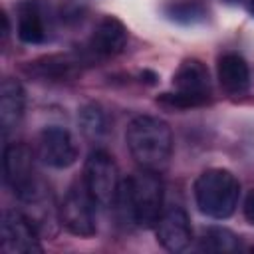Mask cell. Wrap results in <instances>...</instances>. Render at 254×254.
<instances>
[{
  "label": "cell",
  "mask_w": 254,
  "mask_h": 254,
  "mask_svg": "<svg viewBox=\"0 0 254 254\" xmlns=\"http://www.w3.org/2000/svg\"><path fill=\"white\" fill-rule=\"evenodd\" d=\"M125 141L131 157L141 169H151L159 173L171 159L173 133L171 127L159 117H135L127 125Z\"/></svg>",
  "instance_id": "6da1fadb"
},
{
  "label": "cell",
  "mask_w": 254,
  "mask_h": 254,
  "mask_svg": "<svg viewBox=\"0 0 254 254\" xmlns=\"http://www.w3.org/2000/svg\"><path fill=\"white\" fill-rule=\"evenodd\" d=\"M163 181L157 171L141 169L121 183L117 204L131 222L141 228H153L163 214Z\"/></svg>",
  "instance_id": "7a4b0ae2"
},
{
  "label": "cell",
  "mask_w": 254,
  "mask_h": 254,
  "mask_svg": "<svg viewBox=\"0 0 254 254\" xmlns=\"http://www.w3.org/2000/svg\"><path fill=\"white\" fill-rule=\"evenodd\" d=\"M238 196L240 183L226 169H206L194 181L196 206L210 218H228L238 204Z\"/></svg>",
  "instance_id": "3957f363"
},
{
  "label": "cell",
  "mask_w": 254,
  "mask_h": 254,
  "mask_svg": "<svg viewBox=\"0 0 254 254\" xmlns=\"http://www.w3.org/2000/svg\"><path fill=\"white\" fill-rule=\"evenodd\" d=\"M83 183L99 206H115L121 179L119 169L107 151L97 149L89 153L83 167Z\"/></svg>",
  "instance_id": "277c9868"
},
{
  "label": "cell",
  "mask_w": 254,
  "mask_h": 254,
  "mask_svg": "<svg viewBox=\"0 0 254 254\" xmlns=\"http://www.w3.org/2000/svg\"><path fill=\"white\" fill-rule=\"evenodd\" d=\"M95 198L87 190L83 181L73 183L58 210L62 226L75 234V236H93L97 230V218H95Z\"/></svg>",
  "instance_id": "5b68a950"
},
{
  "label": "cell",
  "mask_w": 254,
  "mask_h": 254,
  "mask_svg": "<svg viewBox=\"0 0 254 254\" xmlns=\"http://www.w3.org/2000/svg\"><path fill=\"white\" fill-rule=\"evenodd\" d=\"M0 248L6 254L42 252L40 230L22 210H4L0 222Z\"/></svg>",
  "instance_id": "8992f818"
},
{
  "label": "cell",
  "mask_w": 254,
  "mask_h": 254,
  "mask_svg": "<svg viewBox=\"0 0 254 254\" xmlns=\"http://www.w3.org/2000/svg\"><path fill=\"white\" fill-rule=\"evenodd\" d=\"M38 157L52 169H67L77 159V147L71 133L60 125L46 127L38 137Z\"/></svg>",
  "instance_id": "52a82bcc"
},
{
  "label": "cell",
  "mask_w": 254,
  "mask_h": 254,
  "mask_svg": "<svg viewBox=\"0 0 254 254\" xmlns=\"http://www.w3.org/2000/svg\"><path fill=\"white\" fill-rule=\"evenodd\" d=\"M4 181L16 196L32 189L40 179L34 173L32 151L24 143H12L4 151Z\"/></svg>",
  "instance_id": "ba28073f"
},
{
  "label": "cell",
  "mask_w": 254,
  "mask_h": 254,
  "mask_svg": "<svg viewBox=\"0 0 254 254\" xmlns=\"http://www.w3.org/2000/svg\"><path fill=\"white\" fill-rule=\"evenodd\" d=\"M157 240L169 252H183L192 242V228L189 214L181 206H171L163 210L157 224Z\"/></svg>",
  "instance_id": "9c48e42d"
},
{
  "label": "cell",
  "mask_w": 254,
  "mask_h": 254,
  "mask_svg": "<svg viewBox=\"0 0 254 254\" xmlns=\"http://www.w3.org/2000/svg\"><path fill=\"white\" fill-rule=\"evenodd\" d=\"M173 83L179 93L190 95V97L198 99L202 105L210 99V77H208L206 65L200 60H194V58L185 60L179 65V69L173 77Z\"/></svg>",
  "instance_id": "30bf717a"
},
{
  "label": "cell",
  "mask_w": 254,
  "mask_h": 254,
  "mask_svg": "<svg viewBox=\"0 0 254 254\" xmlns=\"http://www.w3.org/2000/svg\"><path fill=\"white\" fill-rule=\"evenodd\" d=\"M125 46H127V28L123 26V22L113 16H105L103 20H99L89 40L91 52L97 56H115L123 52Z\"/></svg>",
  "instance_id": "8fae6325"
},
{
  "label": "cell",
  "mask_w": 254,
  "mask_h": 254,
  "mask_svg": "<svg viewBox=\"0 0 254 254\" xmlns=\"http://www.w3.org/2000/svg\"><path fill=\"white\" fill-rule=\"evenodd\" d=\"M24 101H26V95L20 81L10 77L4 79L0 85V127L4 137L10 131H14L16 125L20 123L24 115Z\"/></svg>",
  "instance_id": "7c38bea8"
},
{
  "label": "cell",
  "mask_w": 254,
  "mask_h": 254,
  "mask_svg": "<svg viewBox=\"0 0 254 254\" xmlns=\"http://www.w3.org/2000/svg\"><path fill=\"white\" fill-rule=\"evenodd\" d=\"M216 71H218L220 85L228 93H232V95H240V93H244L250 87L248 64L238 54H224V56H220L218 64H216Z\"/></svg>",
  "instance_id": "4fadbf2b"
},
{
  "label": "cell",
  "mask_w": 254,
  "mask_h": 254,
  "mask_svg": "<svg viewBox=\"0 0 254 254\" xmlns=\"http://www.w3.org/2000/svg\"><path fill=\"white\" fill-rule=\"evenodd\" d=\"M18 38L24 44H42L46 40L44 12L38 0H24L18 4Z\"/></svg>",
  "instance_id": "5bb4252c"
},
{
  "label": "cell",
  "mask_w": 254,
  "mask_h": 254,
  "mask_svg": "<svg viewBox=\"0 0 254 254\" xmlns=\"http://www.w3.org/2000/svg\"><path fill=\"white\" fill-rule=\"evenodd\" d=\"M75 60L69 56H48L30 64V73L42 79H64L75 71Z\"/></svg>",
  "instance_id": "9a60e30c"
},
{
  "label": "cell",
  "mask_w": 254,
  "mask_h": 254,
  "mask_svg": "<svg viewBox=\"0 0 254 254\" xmlns=\"http://www.w3.org/2000/svg\"><path fill=\"white\" fill-rule=\"evenodd\" d=\"M165 14L177 24L192 26L206 18V8L198 0H173L171 4H167Z\"/></svg>",
  "instance_id": "2e32d148"
},
{
  "label": "cell",
  "mask_w": 254,
  "mask_h": 254,
  "mask_svg": "<svg viewBox=\"0 0 254 254\" xmlns=\"http://www.w3.org/2000/svg\"><path fill=\"white\" fill-rule=\"evenodd\" d=\"M200 248L206 252H236L240 248V240L228 228L212 226L204 230L200 238Z\"/></svg>",
  "instance_id": "e0dca14e"
},
{
  "label": "cell",
  "mask_w": 254,
  "mask_h": 254,
  "mask_svg": "<svg viewBox=\"0 0 254 254\" xmlns=\"http://www.w3.org/2000/svg\"><path fill=\"white\" fill-rule=\"evenodd\" d=\"M79 125H81V131L91 139H99L107 129L105 115L97 105H85L79 111Z\"/></svg>",
  "instance_id": "ac0fdd59"
},
{
  "label": "cell",
  "mask_w": 254,
  "mask_h": 254,
  "mask_svg": "<svg viewBox=\"0 0 254 254\" xmlns=\"http://www.w3.org/2000/svg\"><path fill=\"white\" fill-rule=\"evenodd\" d=\"M242 210H244V216H246V220H248V222L254 226V189H252V190L246 194Z\"/></svg>",
  "instance_id": "d6986e66"
},
{
  "label": "cell",
  "mask_w": 254,
  "mask_h": 254,
  "mask_svg": "<svg viewBox=\"0 0 254 254\" xmlns=\"http://www.w3.org/2000/svg\"><path fill=\"white\" fill-rule=\"evenodd\" d=\"M246 6H248V12H250V16L254 18V0H248V4H246Z\"/></svg>",
  "instance_id": "ffe728a7"
},
{
  "label": "cell",
  "mask_w": 254,
  "mask_h": 254,
  "mask_svg": "<svg viewBox=\"0 0 254 254\" xmlns=\"http://www.w3.org/2000/svg\"><path fill=\"white\" fill-rule=\"evenodd\" d=\"M226 2H236V0H226Z\"/></svg>",
  "instance_id": "44dd1931"
}]
</instances>
